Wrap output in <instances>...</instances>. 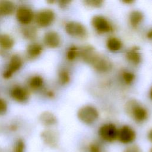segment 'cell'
I'll return each mask as SVG.
<instances>
[{
    "mask_svg": "<svg viewBox=\"0 0 152 152\" xmlns=\"http://www.w3.org/2000/svg\"><path fill=\"white\" fill-rule=\"evenodd\" d=\"M126 110L137 122H142L148 118V112L145 108L134 100L128 102L126 104Z\"/></svg>",
    "mask_w": 152,
    "mask_h": 152,
    "instance_id": "1",
    "label": "cell"
},
{
    "mask_svg": "<svg viewBox=\"0 0 152 152\" xmlns=\"http://www.w3.org/2000/svg\"><path fill=\"white\" fill-rule=\"evenodd\" d=\"M99 116L97 109L91 105H85L80 107L77 112V117L83 123L87 125L93 124Z\"/></svg>",
    "mask_w": 152,
    "mask_h": 152,
    "instance_id": "2",
    "label": "cell"
},
{
    "mask_svg": "<svg viewBox=\"0 0 152 152\" xmlns=\"http://www.w3.org/2000/svg\"><path fill=\"white\" fill-rule=\"evenodd\" d=\"M65 30L68 34L76 38L84 39L87 36V31L86 27L77 21H71L66 23Z\"/></svg>",
    "mask_w": 152,
    "mask_h": 152,
    "instance_id": "3",
    "label": "cell"
},
{
    "mask_svg": "<svg viewBox=\"0 0 152 152\" xmlns=\"http://www.w3.org/2000/svg\"><path fill=\"white\" fill-rule=\"evenodd\" d=\"M91 24L94 30L99 33H107L113 31V27L109 21L104 16L94 15L91 20Z\"/></svg>",
    "mask_w": 152,
    "mask_h": 152,
    "instance_id": "4",
    "label": "cell"
},
{
    "mask_svg": "<svg viewBox=\"0 0 152 152\" xmlns=\"http://www.w3.org/2000/svg\"><path fill=\"white\" fill-rule=\"evenodd\" d=\"M99 135L103 140L112 142L118 140V129L113 124H105L100 127Z\"/></svg>",
    "mask_w": 152,
    "mask_h": 152,
    "instance_id": "5",
    "label": "cell"
},
{
    "mask_svg": "<svg viewBox=\"0 0 152 152\" xmlns=\"http://www.w3.org/2000/svg\"><path fill=\"white\" fill-rule=\"evenodd\" d=\"M55 18V12L50 9H44L36 15V22L41 27H46L51 25Z\"/></svg>",
    "mask_w": 152,
    "mask_h": 152,
    "instance_id": "6",
    "label": "cell"
},
{
    "mask_svg": "<svg viewBox=\"0 0 152 152\" xmlns=\"http://www.w3.org/2000/svg\"><path fill=\"white\" fill-rule=\"evenodd\" d=\"M23 65V61L21 57L17 55H13L8 63L7 69L4 71L2 76L5 79H8L11 78L14 73L18 71Z\"/></svg>",
    "mask_w": 152,
    "mask_h": 152,
    "instance_id": "7",
    "label": "cell"
},
{
    "mask_svg": "<svg viewBox=\"0 0 152 152\" xmlns=\"http://www.w3.org/2000/svg\"><path fill=\"white\" fill-rule=\"evenodd\" d=\"M135 138L136 132L131 126L124 125L118 129V140L122 144H131L134 141Z\"/></svg>",
    "mask_w": 152,
    "mask_h": 152,
    "instance_id": "8",
    "label": "cell"
},
{
    "mask_svg": "<svg viewBox=\"0 0 152 152\" xmlns=\"http://www.w3.org/2000/svg\"><path fill=\"white\" fill-rule=\"evenodd\" d=\"M16 18L20 23L27 25L33 20L34 13L33 11L27 7L21 6L16 11Z\"/></svg>",
    "mask_w": 152,
    "mask_h": 152,
    "instance_id": "9",
    "label": "cell"
},
{
    "mask_svg": "<svg viewBox=\"0 0 152 152\" xmlns=\"http://www.w3.org/2000/svg\"><path fill=\"white\" fill-rule=\"evenodd\" d=\"M91 65L96 71L99 72H106L112 68V64L110 60L100 54Z\"/></svg>",
    "mask_w": 152,
    "mask_h": 152,
    "instance_id": "10",
    "label": "cell"
},
{
    "mask_svg": "<svg viewBox=\"0 0 152 152\" xmlns=\"http://www.w3.org/2000/svg\"><path fill=\"white\" fill-rule=\"evenodd\" d=\"M99 55L94 48L91 45H86L80 49L79 56L84 62L90 65H91Z\"/></svg>",
    "mask_w": 152,
    "mask_h": 152,
    "instance_id": "11",
    "label": "cell"
},
{
    "mask_svg": "<svg viewBox=\"0 0 152 152\" xmlns=\"http://www.w3.org/2000/svg\"><path fill=\"white\" fill-rule=\"evenodd\" d=\"M44 43L49 48H56L61 44V37L59 34L54 31L47 32L43 37Z\"/></svg>",
    "mask_w": 152,
    "mask_h": 152,
    "instance_id": "12",
    "label": "cell"
},
{
    "mask_svg": "<svg viewBox=\"0 0 152 152\" xmlns=\"http://www.w3.org/2000/svg\"><path fill=\"white\" fill-rule=\"evenodd\" d=\"M11 96L14 100L18 102H24L28 98V92L24 87L15 86L11 91Z\"/></svg>",
    "mask_w": 152,
    "mask_h": 152,
    "instance_id": "13",
    "label": "cell"
},
{
    "mask_svg": "<svg viewBox=\"0 0 152 152\" xmlns=\"http://www.w3.org/2000/svg\"><path fill=\"white\" fill-rule=\"evenodd\" d=\"M125 56L129 62L135 65H138L141 61L140 48L137 46H134L129 49L125 53Z\"/></svg>",
    "mask_w": 152,
    "mask_h": 152,
    "instance_id": "14",
    "label": "cell"
},
{
    "mask_svg": "<svg viewBox=\"0 0 152 152\" xmlns=\"http://www.w3.org/2000/svg\"><path fill=\"white\" fill-rule=\"evenodd\" d=\"M15 10V4L11 1H0V15H10L14 13Z\"/></svg>",
    "mask_w": 152,
    "mask_h": 152,
    "instance_id": "15",
    "label": "cell"
},
{
    "mask_svg": "<svg viewBox=\"0 0 152 152\" xmlns=\"http://www.w3.org/2000/svg\"><path fill=\"white\" fill-rule=\"evenodd\" d=\"M144 16V14L138 10H134L131 12L129 15V22L131 26L137 28L142 22Z\"/></svg>",
    "mask_w": 152,
    "mask_h": 152,
    "instance_id": "16",
    "label": "cell"
},
{
    "mask_svg": "<svg viewBox=\"0 0 152 152\" xmlns=\"http://www.w3.org/2000/svg\"><path fill=\"white\" fill-rule=\"evenodd\" d=\"M42 138L46 143L51 146H55L58 141V136L56 132L52 130H46L42 132Z\"/></svg>",
    "mask_w": 152,
    "mask_h": 152,
    "instance_id": "17",
    "label": "cell"
},
{
    "mask_svg": "<svg viewBox=\"0 0 152 152\" xmlns=\"http://www.w3.org/2000/svg\"><path fill=\"white\" fill-rule=\"evenodd\" d=\"M41 123L47 126H52L57 123V119L54 114L49 111L43 112L39 117Z\"/></svg>",
    "mask_w": 152,
    "mask_h": 152,
    "instance_id": "18",
    "label": "cell"
},
{
    "mask_svg": "<svg viewBox=\"0 0 152 152\" xmlns=\"http://www.w3.org/2000/svg\"><path fill=\"white\" fill-rule=\"evenodd\" d=\"M43 49V47L40 44L33 43L27 46L26 52L29 58L33 59L38 57L42 53Z\"/></svg>",
    "mask_w": 152,
    "mask_h": 152,
    "instance_id": "19",
    "label": "cell"
},
{
    "mask_svg": "<svg viewBox=\"0 0 152 152\" xmlns=\"http://www.w3.org/2000/svg\"><path fill=\"white\" fill-rule=\"evenodd\" d=\"M106 47L111 52L119 51L122 48L121 40L116 37H110L106 41Z\"/></svg>",
    "mask_w": 152,
    "mask_h": 152,
    "instance_id": "20",
    "label": "cell"
},
{
    "mask_svg": "<svg viewBox=\"0 0 152 152\" xmlns=\"http://www.w3.org/2000/svg\"><path fill=\"white\" fill-rule=\"evenodd\" d=\"M14 45V40L12 37L7 34H3L0 36V47L4 50L11 49Z\"/></svg>",
    "mask_w": 152,
    "mask_h": 152,
    "instance_id": "21",
    "label": "cell"
},
{
    "mask_svg": "<svg viewBox=\"0 0 152 152\" xmlns=\"http://www.w3.org/2000/svg\"><path fill=\"white\" fill-rule=\"evenodd\" d=\"M80 49L75 45L70 46L66 53V59L69 61H74L77 57L79 56Z\"/></svg>",
    "mask_w": 152,
    "mask_h": 152,
    "instance_id": "22",
    "label": "cell"
},
{
    "mask_svg": "<svg viewBox=\"0 0 152 152\" xmlns=\"http://www.w3.org/2000/svg\"><path fill=\"white\" fill-rule=\"evenodd\" d=\"M22 33L23 36L27 39L32 40L35 39L37 36V29L33 26H29L23 29Z\"/></svg>",
    "mask_w": 152,
    "mask_h": 152,
    "instance_id": "23",
    "label": "cell"
},
{
    "mask_svg": "<svg viewBox=\"0 0 152 152\" xmlns=\"http://www.w3.org/2000/svg\"><path fill=\"white\" fill-rule=\"evenodd\" d=\"M43 84V79L41 76L35 75L33 77L30 81L29 86L32 89H38L40 88Z\"/></svg>",
    "mask_w": 152,
    "mask_h": 152,
    "instance_id": "24",
    "label": "cell"
},
{
    "mask_svg": "<svg viewBox=\"0 0 152 152\" xmlns=\"http://www.w3.org/2000/svg\"><path fill=\"white\" fill-rule=\"evenodd\" d=\"M58 80L61 84L65 85L70 81V75L68 71L66 69H62L58 74Z\"/></svg>",
    "mask_w": 152,
    "mask_h": 152,
    "instance_id": "25",
    "label": "cell"
},
{
    "mask_svg": "<svg viewBox=\"0 0 152 152\" xmlns=\"http://www.w3.org/2000/svg\"><path fill=\"white\" fill-rule=\"evenodd\" d=\"M122 77L125 84H131L135 79V75L129 71H124L122 73Z\"/></svg>",
    "mask_w": 152,
    "mask_h": 152,
    "instance_id": "26",
    "label": "cell"
},
{
    "mask_svg": "<svg viewBox=\"0 0 152 152\" xmlns=\"http://www.w3.org/2000/svg\"><path fill=\"white\" fill-rule=\"evenodd\" d=\"M83 2L88 7L93 8H99L103 5V1L102 0H85Z\"/></svg>",
    "mask_w": 152,
    "mask_h": 152,
    "instance_id": "27",
    "label": "cell"
},
{
    "mask_svg": "<svg viewBox=\"0 0 152 152\" xmlns=\"http://www.w3.org/2000/svg\"><path fill=\"white\" fill-rule=\"evenodd\" d=\"M89 152H103L101 146L96 142H92L88 145Z\"/></svg>",
    "mask_w": 152,
    "mask_h": 152,
    "instance_id": "28",
    "label": "cell"
},
{
    "mask_svg": "<svg viewBox=\"0 0 152 152\" xmlns=\"http://www.w3.org/2000/svg\"><path fill=\"white\" fill-rule=\"evenodd\" d=\"M7 110V104L6 102L0 97V115H4Z\"/></svg>",
    "mask_w": 152,
    "mask_h": 152,
    "instance_id": "29",
    "label": "cell"
},
{
    "mask_svg": "<svg viewBox=\"0 0 152 152\" xmlns=\"http://www.w3.org/2000/svg\"><path fill=\"white\" fill-rule=\"evenodd\" d=\"M123 152H141V151L138 146L135 145H132L126 147Z\"/></svg>",
    "mask_w": 152,
    "mask_h": 152,
    "instance_id": "30",
    "label": "cell"
},
{
    "mask_svg": "<svg viewBox=\"0 0 152 152\" xmlns=\"http://www.w3.org/2000/svg\"><path fill=\"white\" fill-rule=\"evenodd\" d=\"M71 1H66V0H61L58 1V4H59V6L62 8H65L67 5H68L70 2Z\"/></svg>",
    "mask_w": 152,
    "mask_h": 152,
    "instance_id": "31",
    "label": "cell"
},
{
    "mask_svg": "<svg viewBox=\"0 0 152 152\" xmlns=\"http://www.w3.org/2000/svg\"><path fill=\"white\" fill-rule=\"evenodd\" d=\"M146 36L147 37L148 39L149 40H152V28L150 29L147 33V34H146Z\"/></svg>",
    "mask_w": 152,
    "mask_h": 152,
    "instance_id": "32",
    "label": "cell"
},
{
    "mask_svg": "<svg viewBox=\"0 0 152 152\" xmlns=\"http://www.w3.org/2000/svg\"><path fill=\"white\" fill-rule=\"evenodd\" d=\"M46 95H47L49 97H50V98H52V97H54L55 94H54L53 91H51V90H49V91H47V93H46Z\"/></svg>",
    "mask_w": 152,
    "mask_h": 152,
    "instance_id": "33",
    "label": "cell"
},
{
    "mask_svg": "<svg viewBox=\"0 0 152 152\" xmlns=\"http://www.w3.org/2000/svg\"><path fill=\"white\" fill-rule=\"evenodd\" d=\"M147 137H148V140L152 143V129L149 131V132L148 133V135H147Z\"/></svg>",
    "mask_w": 152,
    "mask_h": 152,
    "instance_id": "34",
    "label": "cell"
},
{
    "mask_svg": "<svg viewBox=\"0 0 152 152\" xmlns=\"http://www.w3.org/2000/svg\"><path fill=\"white\" fill-rule=\"evenodd\" d=\"M122 2L125 4H131L132 3H133L134 1H132V0H124V1H122Z\"/></svg>",
    "mask_w": 152,
    "mask_h": 152,
    "instance_id": "35",
    "label": "cell"
},
{
    "mask_svg": "<svg viewBox=\"0 0 152 152\" xmlns=\"http://www.w3.org/2000/svg\"><path fill=\"white\" fill-rule=\"evenodd\" d=\"M150 96L151 99H152V88H151V90H150Z\"/></svg>",
    "mask_w": 152,
    "mask_h": 152,
    "instance_id": "36",
    "label": "cell"
},
{
    "mask_svg": "<svg viewBox=\"0 0 152 152\" xmlns=\"http://www.w3.org/2000/svg\"><path fill=\"white\" fill-rule=\"evenodd\" d=\"M150 152H152V148L150 149Z\"/></svg>",
    "mask_w": 152,
    "mask_h": 152,
    "instance_id": "37",
    "label": "cell"
}]
</instances>
